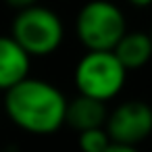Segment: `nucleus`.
I'll return each mask as SVG.
<instances>
[{"label":"nucleus","mask_w":152,"mask_h":152,"mask_svg":"<svg viewBox=\"0 0 152 152\" xmlns=\"http://www.w3.org/2000/svg\"><path fill=\"white\" fill-rule=\"evenodd\" d=\"M7 2H9V7H13L17 11H25L29 7H36L38 0H7Z\"/></svg>","instance_id":"10"},{"label":"nucleus","mask_w":152,"mask_h":152,"mask_svg":"<svg viewBox=\"0 0 152 152\" xmlns=\"http://www.w3.org/2000/svg\"><path fill=\"white\" fill-rule=\"evenodd\" d=\"M79 42L88 50H113L125 36L127 23L121 9L108 0H90L81 7L75 21Z\"/></svg>","instance_id":"4"},{"label":"nucleus","mask_w":152,"mask_h":152,"mask_svg":"<svg viewBox=\"0 0 152 152\" xmlns=\"http://www.w3.org/2000/svg\"><path fill=\"white\" fill-rule=\"evenodd\" d=\"M110 144L108 133L104 131V127L98 129H88L79 133V150L81 152H104Z\"/></svg>","instance_id":"9"},{"label":"nucleus","mask_w":152,"mask_h":152,"mask_svg":"<svg viewBox=\"0 0 152 152\" xmlns=\"http://www.w3.org/2000/svg\"><path fill=\"white\" fill-rule=\"evenodd\" d=\"M9 119L27 133L50 135L65 125L67 98L46 79L25 77L4 96Z\"/></svg>","instance_id":"1"},{"label":"nucleus","mask_w":152,"mask_h":152,"mask_svg":"<svg viewBox=\"0 0 152 152\" xmlns=\"http://www.w3.org/2000/svg\"><path fill=\"white\" fill-rule=\"evenodd\" d=\"M11 38L29 56H48L58 50L65 38V27L61 17L46 7H29L19 11L13 21Z\"/></svg>","instance_id":"3"},{"label":"nucleus","mask_w":152,"mask_h":152,"mask_svg":"<svg viewBox=\"0 0 152 152\" xmlns=\"http://www.w3.org/2000/svg\"><path fill=\"white\" fill-rule=\"evenodd\" d=\"M125 79L127 71L110 50H88L75 67V86L79 96H88L104 104L121 94Z\"/></svg>","instance_id":"2"},{"label":"nucleus","mask_w":152,"mask_h":152,"mask_svg":"<svg viewBox=\"0 0 152 152\" xmlns=\"http://www.w3.org/2000/svg\"><path fill=\"white\" fill-rule=\"evenodd\" d=\"M127 2H131L133 7H148L152 4V0H127Z\"/></svg>","instance_id":"12"},{"label":"nucleus","mask_w":152,"mask_h":152,"mask_svg":"<svg viewBox=\"0 0 152 152\" xmlns=\"http://www.w3.org/2000/svg\"><path fill=\"white\" fill-rule=\"evenodd\" d=\"M31 56L11 38L0 36V90L7 92L29 77Z\"/></svg>","instance_id":"6"},{"label":"nucleus","mask_w":152,"mask_h":152,"mask_svg":"<svg viewBox=\"0 0 152 152\" xmlns=\"http://www.w3.org/2000/svg\"><path fill=\"white\" fill-rule=\"evenodd\" d=\"M104 131L113 144L135 146L152 133V108L142 100H127L108 113Z\"/></svg>","instance_id":"5"},{"label":"nucleus","mask_w":152,"mask_h":152,"mask_svg":"<svg viewBox=\"0 0 152 152\" xmlns=\"http://www.w3.org/2000/svg\"><path fill=\"white\" fill-rule=\"evenodd\" d=\"M104 152H137V148L135 146H123V144H113L110 142Z\"/></svg>","instance_id":"11"},{"label":"nucleus","mask_w":152,"mask_h":152,"mask_svg":"<svg viewBox=\"0 0 152 152\" xmlns=\"http://www.w3.org/2000/svg\"><path fill=\"white\" fill-rule=\"evenodd\" d=\"M117 61L121 63V67L129 73L135 69H142L150 63L152 58V42L148 34H140V31H125V36L117 42V46L110 50Z\"/></svg>","instance_id":"8"},{"label":"nucleus","mask_w":152,"mask_h":152,"mask_svg":"<svg viewBox=\"0 0 152 152\" xmlns=\"http://www.w3.org/2000/svg\"><path fill=\"white\" fill-rule=\"evenodd\" d=\"M108 117L106 104L98 102L88 96H77L71 102L67 100V110H65V125L73 127L75 131H88V129H98L104 127Z\"/></svg>","instance_id":"7"},{"label":"nucleus","mask_w":152,"mask_h":152,"mask_svg":"<svg viewBox=\"0 0 152 152\" xmlns=\"http://www.w3.org/2000/svg\"><path fill=\"white\" fill-rule=\"evenodd\" d=\"M148 36H150V42H152V29H150V34H148Z\"/></svg>","instance_id":"13"}]
</instances>
